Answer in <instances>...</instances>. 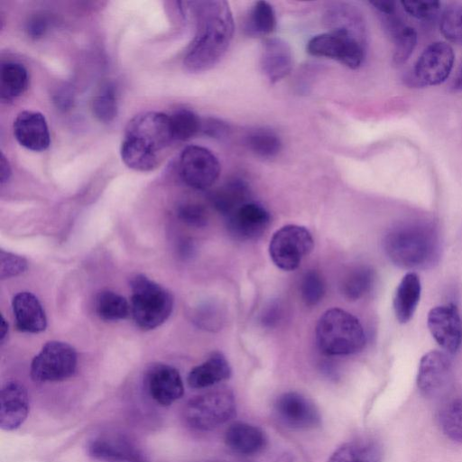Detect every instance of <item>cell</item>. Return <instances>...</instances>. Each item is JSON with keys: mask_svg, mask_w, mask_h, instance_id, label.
<instances>
[{"mask_svg": "<svg viewBox=\"0 0 462 462\" xmlns=\"http://www.w3.org/2000/svg\"><path fill=\"white\" fill-rule=\"evenodd\" d=\"M180 7L196 23V34L184 56L183 64L190 72L213 68L224 56L234 34L232 12L226 1L184 2Z\"/></svg>", "mask_w": 462, "mask_h": 462, "instance_id": "1", "label": "cell"}, {"mask_svg": "<svg viewBox=\"0 0 462 462\" xmlns=\"http://www.w3.org/2000/svg\"><path fill=\"white\" fill-rule=\"evenodd\" d=\"M388 258L406 269L426 268L439 256V242L435 228L424 222H406L393 227L383 239Z\"/></svg>", "mask_w": 462, "mask_h": 462, "instance_id": "2", "label": "cell"}, {"mask_svg": "<svg viewBox=\"0 0 462 462\" xmlns=\"http://www.w3.org/2000/svg\"><path fill=\"white\" fill-rule=\"evenodd\" d=\"M319 350L328 356L356 354L365 345V333L360 321L338 308L325 311L315 330Z\"/></svg>", "mask_w": 462, "mask_h": 462, "instance_id": "3", "label": "cell"}, {"mask_svg": "<svg viewBox=\"0 0 462 462\" xmlns=\"http://www.w3.org/2000/svg\"><path fill=\"white\" fill-rule=\"evenodd\" d=\"M131 315L142 329H153L162 325L173 308L171 293L143 274H136L130 282Z\"/></svg>", "mask_w": 462, "mask_h": 462, "instance_id": "4", "label": "cell"}, {"mask_svg": "<svg viewBox=\"0 0 462 462\" xmlns=\"http://www.w3.org/2000/svg\"><path fill=\"white\" fill-rule=\"evenodd\" d=\"M236 413V400L227 389H217L198 395L187 403V423L199 430H211L228 421Z\"/></svg>", "mask_w": 462, "mask_h": 462, "instance_id": "5", "label": "cell"}, {"mask_svg": "<svg viewBox=\"0 0 462 462\" xmlns=\"http://www.w3.org/2000/svg\"><path fill=\"white\" fill-rule=\"evenodd\" d=\"M313 245V237L305 226L286 225L273 235L269 244V254L278 268L293 271L311 252Z\"/></svg>", "mask_w": 462, "mask_h": 462, "instance_id": "6", "label": "cell"}, {"mask_svg": "<svg viewBox=\"0 0 462 462\" xmlns=\"http://www.w3.org/2000/svg\"><path fill=\"white\" fill-rule=\"evenodd\" d=\"M77 363V353L70 345L50 341L32 359L31 377L39 383L63 381L74 374Z\"/></svg>", "mask_w": 462, "mask_h": 462, "instance_id": "7", "label": "cell"}, {"mask_svg": "<svg viewBox=\"0 0 462 462\" xmlns=\"http://www.w3.org/2000/svg\"><path fill=\"white\" fill-rule=\"evenodd\" d=\"M367 43L352 36L328 32L313 36L307 44L310 54L339 61L349 69L359 68L365 58Z\"/></svg>", "mask_w": 462, "mask_h": 462, "instance_id": "8", "label": "cell"}, {"mask_svg": "<svg viewBox=\"0 0 462 462\" xmlns=\"http://www.w3.org/2000/svg\"><path fill=\"white\" fill-rule=\"evenodd\" d=\"M454 60V51L449 44L432 42L416 60L408 80L416 87L439 85L448 78Z\"/></svg>", "mask_w": 462, "mask_h": 462, "instance_id": "9", "label": "cell"}, {"mask_svg": "<svg viewBox=\"0 0 462 462\" xmlns=\"http://www.w3.org/2000/svg\"><path fill=\"white\" fill-rule=\"evenodd\" d=\"M124 137L156 153L174 142L169 115L155 111L134 116L128 122Z\"/></svg>", "mask_w": 462, "mask_h": 462, "instance_id": "10", "label": "cell"}, {"mask_svg": "<svg viewBox=\"0 0 462 462\" xmlns=\"http://www.w3.org/2000/svg\"><path fill=\"white\" fill-rule=\"evenodd\" d=\"M179 170L182 180L188 186L206 189L217 181L221 167L210 150L199 145H189L180 155Z\"/></svg>", "mask_w": 462, "mask_h": 462, "instance_id": "11", "label": "cell"}, {"mask_svg": "<svg viewBox=\"0 0 462 462\" xmlns=\"http://www.w3.org/2000/svg\"><path fill=\"white\" fill-rule=\"evenodd\" d=\"M452 379V363L445 352L432 350L420 359L417 386L420 393L434 398L444 393Z\"/></svg>", "mask_w": 462, "mask_h": 462, "instance_id": "12", "label": "cell"}, {"mask_svg": "<svg viewBox=\"0 0 462 462\" xmlns=\"http://www.w3.org/2000/svg\"><path fill=\"white\" fill-rule=\"evenodd\" d=\"M431 336L447 353H456L462 343V320L454 304L432 308L427 318Z\"/></svg>", "mask_w": 462, "mask_h": 462, "instance_id": "13", "label": "cell"}, {"mask_svg": "<svg viewBox=\"0 0 462 462\" xmlns=\"http://www.w3.org/2000/svg\"><path fill=\"white\" fill-rule=\"evenodd\" d=\"M274 411L279 420L291 429L310 430L320 423L316 406L296 392L280 395L274 403Z\"/></svg>", "mask_w": 462, "mask_h": 462, "instance_id": "14", "label": "cell"}, {"mask_svg": "<svg viewBox=\"0 0 462 462\" xmlns=\"http://www.w3.org/2000/svg\"><path fill=\"white\" fill-rule=\"evenodd\" d=\"M144 385L150 397L162 406H169L184 393L177 369L165 364H154L145 373Z\"/></svg>", "mask_w": 462, "mask_h": 462, "instance_id": "15", "label": "cell"}, {"mask_svg": "<svg viewBox=\"0 0 462 462\" xmlns=\"http://www.w3.org/2000/svg\"><path fill=\"white\" fill-rule=\"evenodd\" d=\"M229 233L238 240L260 237L271 223L270 213L260 204L248 201L226 217Z\"/></svg>", "mask_w": 462, "mask_h": 462, "instance_id": "16", "label": "cell"}, {"mask_svg": "<svg viewBox=\"0 0 462 462\" xmlns=\"http://www.w3.org/2000/svg\"><path fill=\"white\" fill-rule=\"evenodd\" d=\"M29 394L19 382H6L0 395V427L11 431L19 428L29 413Z\"/></svg>", "mask_w": 462, "mask_h": 462, "instance_id": "17", "label": "cell"}, {"mask_svg": "<svg viewBox=\"0 0 462 462\" xmlns=\"http://www.w3.org/2000/svg\"><path fill=\"white\" fill-rule=\"evenodd\" d=\"M88 451L92 457L106 462H145L140 448L120 435L97 436L89 441Z\"/></svg>", "mask_w": 462, "mask_h": 462, "instance_id": "18", "label": "cell"}, {"mask_svg": "<svg viewBox=\"0 0 462 462\" xmlns=\"http://www.w3.org/2000/svg\"><path fill=\"white\" fill-rule=\"evenodd\" d=\"M16 141L28 150L42 152L51 143V135L44 116L37 111L20 112L13 125Z\"/></svg>", "mask_w": 462, "mask_h": 462, "instance_id": "19", "label": "cell"}, {"mask_svg": "<svg viewBox=\"0 0 462 462\" xmlns=\"http://www.w3.org/2000/svg\"><path fill=\"white\" fill-rule=\"evenodd\" d=\"M261 68L271 83H276L287 77L293 65L290 45L281 38H267L262 46Z\"/></svg>", "mask_w": 462, "mask_h": 462, "instance_id": "20", "label": "cell"}, {"mask_svg": "<svg viewBox=\"0 0 462 462\" xmlns=\"http://www.w3.org/2000/svg\"><path fill=\"white\" fill-rule=\"evenodd\" d=\"M324 21L329 32L345 33L367 43L365 22L357 7L347 3H334L327 9Z\"/></svg>", "mask_w": 462, "mask_h": 462, "instance_id": "21", "label": "cell"}, {"mask_svg": "<svg viewBox=\"0 0 462 462\" xmlns=\"http://www.w3.org/2000/svg\"><path fill=\"white\" fill-rule=\"evenodd\" d=\"M15 327L21 332L39 333L45 329L47 319L44 310L32 293H17L12 302Z\"/></svg>", "mask_w": 462, "mask_h": 462, "instance_id": "22", "label": "cell"}, {"mask_svg": "<svg viewBox=\"0 0 462 462\" xmlns=\"http://www.w3.org/2000/svg\"><path fill=\"white\" fill-rule=\"evenodd\" d=\"M380 16L386 32L393 42V63L397 66L402 65L408 60L416 47L417 32L402 22L397 11Z\"/></svg>", "mask_w": 462, "mask_h": 462, "instance_id": "23", "label": "cell"}, {"mask_svg": "<svg viewBox=\"0 0 462 462\" xmlns=\"http://www.w3.org/2000/svg\"><path fill=\"white\" fill-rule=\"evenodd\" d=\"M225 442L234 452L241 455H254L266 446L264 432L258 427L246 422L231 424L225 433Z\"/></svg>", "mask_w": 462, "mask_h": 462, "instance_id": "24", "label": "cell"}, {"mask_svg": "<svg viewBox=\"0 0 462 462\" xmlns=\"http://www.w3.org/2000/svg\"><path fill=\"white\" fill-rule=\"evenodd\" d=\"M231 367L220 352L212 353L206 361L191 369L188 383L191 388L203 389L229 378Z\"/></svg>", "mask_w": 462, "mask_h": 462, "instance_id": "25", "label": "cell"}, {"mask_svg": "<svg viewBox=\"0 0 462 462\" xmlns=\"http://www.w3.org/2000/svg\"><path fill=\"white\" fill-rule=\"evenodd\" d=\"M421 293V284L419 276L407 273L399 282L394 297L393 310L400 323L408 322L413 316Z\"/></svg>", "mask_w": 462, "mask_h": 462, "instance_id": "26", "label": "cell"}, {"mask_svg": "<svg viewBox=\"0 0 462 462\" xmlns=\"http://www.w3.org/2000/svg\"><path fill=\"white\" fill-rule=\"evenodd\" d=\"M380 445L368 439H356L343 444L328 462H382Z\"/></svg>", "mask_w": 462, "mask_h": 462, "instance_id": "27", "label": "cell"}, {"mask_svg": "<svg viewBox=\"0 0 462 462\" xmlns=\"http://www.w3.org/2000/svg\"><path fill=\"white\" fill-rule=\"evenodd\" d=\"M29 84L28 71L18 62H3L0 67V99L12 101L20 97Z\"/></svg>", "mask_w": 462, "mask_h": 462, "instance_id": "28", "label": "cell"}, {"mask_svg": "<svg viewBox=\"0 0 462 462\" xmlns=\"http://www.w3.org/2000/svg\"><path fill=\"white\" fill-rule=\"evenodd\" d=\"M249 195L247 184L243 180L235 179L216 190L211 196V201L217 210L227 217L248 202Z\"/></svg>", "mask_w": 462, "mask_h": 462, "instance_id": "29", "label": "cell"}, {"mask_svg": "<svg viewBox=\"0 0 462 462\" xmlns=\"http://www.w3.org/2000/svg\"><path fill=\"white\" fill-rule=\"evenodd\" d=\"M374 279V272L369 266L355 267L343 278L341 292L349 300H359L372 290Z\"/></svg>", "mask_w": 462, "mask_h": 462, "instance_id": "30", "label": "cell"}, {"mask_svg": "<svg viewBox=\"0 0 462 462\" xmlns=\"http://www.w3.org/2000/svg\"><path fill=\"white\" fill-rule=\"evenodd\" d=\"M275 27L276 15L272 5L263 0L255 2L245 20V32L250 36H265Z\"/></svg>", "mask_w": 462, "mask_h": 462, "instance_id": "31", "label": "cell"}, {"mask_svg": "<svg viewBox=\"0 0 462 462\" xmlns=\"http://www.w3.org/2000/svg\"><path fill=\"white\" fill-rule=\"evenodd\" d=\"M120 154L126 166L138 171H152L158 166L160 161L158 153L127 138L122 141Z\"/></svg>", "mask_w": 462, "mask_h": 462, "instance_id": "32", "label": "cell"}, {"mask_svg": "<svg viewBox=\"0 0 462 462\" xmlns=\"http://www.w3.org/2000/svg\"><path fill=\"white\" fill-rule=\"evenodd\" d=\"M95 309L97 316L106 321H116L131 314L130 302L122 295L109 291H101L96 297Z\"/></svg>", "mask_w": 462, "mask_h": 462, "instance_id": "33", "label": "cell"}, {"mask_svg": "<svg viewBox=\"0 0 462 462\" xmlns=\"http://www.w3.org/2000/svg\"><path fill=\"white\" fill-rule=\"evenodd\" d=\"M438 421L446 437L462 444V397L444 403L439 411Z\"/></svg>", "mask_w": 462, "mask_h": 462, "instance_id": "34", "label": "cell"}, {"mask_svg": "<svg viewBox=\"0 0 462 462\" xmlns=\"http://www.w3.org/2000/svg\"><path fill=\"white\" fill-rule=\"evenodd\" d=\"M246 144L254 154L263 159L275 157L282 149L279 135L264 127L250 131L246 135Z\"/></svg>", "mask_w": 462, "mask_h": 462, "instance_id": "35", "label": "cell"}, {"mask_svg": "<svg viewBox=\"0 0 462 462\" xmlns=\"http://www.w3.org/2000/svg\"><path fill=\"white\" fill-rule=\"evenodd\" d=\"M169 117L173 141H187L201 130L202 121L188 108L177 109Z\"/></svg>", "mask_w": 462, "mask_h": 462, "instance_id": "36", "label": "cell"}, {"mask_svg": "<svg viewBox=\"0 0 462 462\" xmlns=\"http://www.w3.org/2000/svg\"><path fill=\"white\" fill-rule=\"evenodd\" d=\"M439 28L448 42L462 45V4L452 3L442 10Z\"/></svg>", "mask_w": 462, "mask_h": 462, "instance_id": "37", "label": "cell"}, {"mask_svg": "<svg viewBox=\"0 0 462 462\" xmlns=\"http://www.w3.org/2000/svg\"><path fill=\"white\" fill-rule=\"evenodd\" d=\"M92 110L95 116L103 123H109L117 115V98L114 86L105 84L94 97Z\"/></svg>", "mask_w": 462, "mask_h": 462, "instance_id": "38", "label": "cell"}, {"mask_svg": "<svg viewBox=\"0 0 462 462\" xmlns=\"http://www.w3.org/2000/svg\"><path fill=\"white\" fill-rule=\"evenodd\" d=\"M300 288L301 298L308 306L317 305L322 300L326 291L323 278L314 270L303 274Z\"/></svg>", "mask_w": 462, "mask_h": 462, "instance_id": "39", "label": "cell"}, {"mask_svg": "<svg viewBox=\"0 0 462 462\" xmlns=\"http://www.w3.org/2000/svg\"><path fill=\"white\" fill-rule=\"evenodd\" d=\"M401 5L407 14L420 21L435 19L441 10V3L436 1H402Z\"/></svg>", "mask_w": 462, "mask_h": 462, "instance_id": "40", "label": "cell"}, {"mask_svg": "<svg viewBox=\"0 0 462 462\" xmlns=\"http://www.w3.org/2000/svg\"><path fill=\"white\" fill-rule=\"evenodd\" d=\"M27 269V262L23 257L1 250L0 277L2 280L17 276Z\"/></svg>", "mask_w": 462, "mask_h": 462, "instance_id": "41", "label": "cell"}, {"mask_svg": "<svg viewBox=\"0 0 462 462\" xmlns=\"http://www.w3.org/2000/svg\"><path fill=\"white\" fill-rule=\"evenodd\" d=\"M178 216L184 223L193 226H203L207 222L205 209L194 203H184L178 208Z\"/></svg>", "mask_w": 462, "mask_h": 462, "instance_id": "42", "label": "cell"}, {"mask_svg": "<svg viewBox=\"0 0 462 462\" xmlns=\"http://www.w3.org/2000/svg\"><path fill=\"white\" fill-rule=\"evenodd\" d=\"M205 134L213 138H223L229 132V126L225 122L216 118H208L201 123V130Z\"/></svg>", "mask_w": 462, "mask_h": 462, "instance_id": "43", "label": "cell"}, {"mask_svg": "<svg viewBox=\"0 0 462 462\" xmlns=\"http://www.w3.org/2000/svg\"><path fill=\"white\" fill-rule=\"evenodd\" d=\"M48 23L44 16L35 15L27 23V32L31 37L38 38L44 34L47 30Z\"/></svg>", "mask_w": 462, "mask_h": 462, "instance_id": "44", "label": "cell"}, {"mask_svg": "<svg viewBox=\"0 0 462 462\" xmlns=\"http://www.w3.org/2000/svg\"><path fill=\"white\" fill-rule=\"evenodd\" d=\"M55 102L57 106L60 108L66 109L69 108L72 104V97L71 92L68 89H61L55 94Z\"/></svg>", "mask_w": 462, "mask_h": 462, "instance_id": "45", "label": "cell"}, {"mask_svg": "<svg viewBox=\"0 0 462 462\" xmlns=\"http://www.w3.org/2000/svg\"><path fill=\"white\" fill-rule=\"evenodd\" d=\"M11 166L9 164L8 160L5 156L3 152H1L0 157V181L1 184L4 185L5 182L8 181L10 176H11Z\"/></svg>", "mask_w": 462, "mask_h": 462, "instance_id": "46", "label": "cell"}, {"mask_svg": "<svg viewBox=\"0 0 462 462\" xmlns=\"http://www.w3.org/2000/svg\"><path fill=\"white\" fill-rule=\"evenodd\" d=\"M452 88L456 91L462 90V64L454 78Z\"/></svg>", "mask_w": 462, "mask_h": 462, "instance_id": "47", "label": "cell"}, {"mask_svg": "<svg viewBox=\"0 0 462 462\" xmlns=\"http://www.w3.org/2000/svg\"><path fill=\"white\" fill-rule=\"evenodd\" d=\"M7 332H8V324L6 323V321L4 319V317H2V320H1V332H0V340H1L2 344L5 341V338L6 335H7Z\"/></svg>", "mask_w": 462, "mask_h": 462, "instance_id": "48", "label": "cell"}]
</instances>
